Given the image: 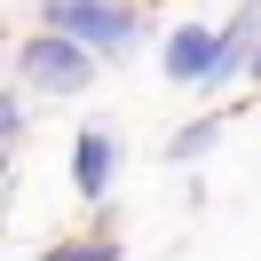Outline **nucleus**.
Wrapping results in <instances>:
<instances>
[{
	"instance_id": "obj_1",
	"label": "nucleus",
	"mask_w": 261,
	"mask_h": 261,
	"mask_svg": "<svg viewBox=\"0 0 261 261\" xmlns=\"http://www.w3.org/2000/svg\"><path fill=\"white\" fill-rule=\"evenodd\" d=\"M95 56L80 32H56V24H40L32 40L16 48V80L40 87V95H80V87H95Z\"/></svg>"
},
{
	"instance_id": "obj_2",
	"label": "nucleus",
	"mask_w": 261,
	"mask_h": 261,
	"mask_svg": "<svg viewBox=\"0 0 261 261\" xmlns=\"http://www.w3.org/2000/svg\"><path fill=\"white\" fill-rule=\"evenodd\" d=\"M40 16L56 24V32H80L87 48H135V8H111V0H48Z\"/></svg>"
},
{
	"instance_id": "obj_3",
	"label": "nucleus",
	"mask_w": 261,
	"mask_h": 261,
	"mask_svg": "<svg viewBox=\"0 0 261 261\" xmlns=\"http://www.w3.org/2000/svg\"><path fill=\"white\" fill-rule=\"evenodd\" d=\"M214 71H222V32H206V24H174V32H166V80L214 87Z\"/></svg>"
},
{
	"instance_id": "obj_4",
	"label": "nucleus",
	"mask_w": 261,
	"mask_h": 261,
	"mask_svg": "<svg viewBox=\"0 0 261 261\" xmlns=\"http://www.w3.org/2000/svg\"><path fill=\"white\" fill-rule=\"evenodd\" d=\"M111 166H119L111 127H80V150H71V190H80V198H111Z\"/></svg>"
},
{
	"instance_id": "obj_5",
	"label": "nucleus",
	"mask_w": 261,
	"mask_h": 261,
	"mask_svg": "<svg viewBox=\"0 0 261 261\" xmlns=\"http://www.w3.org/2000/svg\"><path fill=\"white\" fill-rule=\"evenodd\" d=\"M253 48H261V0H245L238 16L222 24V71H214V87H222V80H238V71H245V56H253Z\"/></svg>"
},
{
	"instance_id": "obj_6",
	"label": "nucleus",
	"mask_w": 261,
	"mask_h": 261,
	"mask_svg": "<svg viewBox=\"0 0 261 261\" xmlns=\"http://www.w3.org/2000/svg\"><path fill=\"white\" fill-rule=\"evenodd\" d=\"M214 143H222V111H214V119H190V127L166 143V159H174V166H190V159H206Z\"/></svg>"
},
{
	"instance_id": "obj_7",
	"label": "nucleus",
	"mask_w": 261,
	"mask_h": 261,
	"mask_svg": "<svg viewBox=\"0 0 261 261\" xmlns=\"http://www.w3.org/2000/svg\"><path fill=\"white\" fill-rule=\"evenodd\" d=\"M40 261H127V245H119V238H64V245H48Z\"/></svg>"
},
{
	"instance_id": "obj_8",
	"label": "nucleus",
	"mask_w": 261,
	"mask_h": 261,
	"mask_svg": "<svg viewBox=\"0 0 261 261\" xmlns=\"http://www.w3.org/2000/svg\"><path fill=\"white\" fill-rule=\"evenodd\" d=\"M0 135H8V143L24 135V95H0Z\"/></svg>"
},
{
	"instance_id": "obj_9",
	"label": "nucleus",
	"mask_w": 261,
	"mask_h": 261,
	"mask_svg": "<svg viewBox=\"0 0 261 261\" xmlns=\"http://www.w3.org/2000/svg\"><path fill=\"white\" fill-rule=\"evenodd\" d=\"M253 80H261V48H253Z\"/></svg>"
}]
</instances>
